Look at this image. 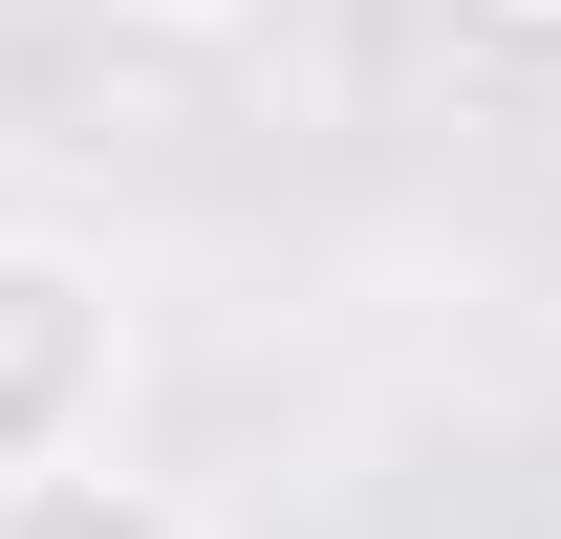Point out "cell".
<instances>
[{
	"label": "cell",
	"mask_w": 561,
	"mask_h": 539,
	"mask_svg": "<svg viewBox=\"0 0 561 539\" xmlns=\"http://www.w3.org/2000/svg\"><path fill=\"white\" fill-rule=\"evenodd\" d=\"M108 410H130V280L87 238H44V216H0V496L87 474Z\"/></svg>",
	"instance_id": "1"
},
{
	"label": "cell",
	"mask_w": 561,
	"mask_h": 539,
	"mask_svg": "<svg viewBox=\"0 0 561 539\" xmlns=\"http://www.w3.org/2000/svg\"><path fill=\"white\" fill-rule=\"evenodd\" d=\"M0 539H216V496H173V474H130V454H87V474H22V496H0Z\"/></svg>",
	"instance_id": "2"
},
{
	"label": "cell",
	"mask_w": 561,
	"mask_h": 539,
	"mask_svg": "<svg viewBox=\"0 0 561 539\" xmlns=\"http://www.w3.org/2000/svg\"><path fill=\"white\" fill-rule=\"evenodd\" d=\"M108 22H151V44H216V22H260V0H108Z\"/></svg>",
	"instance_id": "3"
},
{
	"label": "cell",
	"mask_w": 561,
	"mask_h": 539,
	"mask_svg": "<svg viewBox=\"0 0 561 539\" xmlns=\"http://www.w3.org/2000/svg\"><path fill=\"white\" fill-rule=\"evenodd\" d=\"M476 22H518V44H561V0H476Z\"/></svg>",
	"instance_id": "4"
}]
</instances>
